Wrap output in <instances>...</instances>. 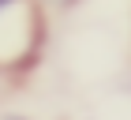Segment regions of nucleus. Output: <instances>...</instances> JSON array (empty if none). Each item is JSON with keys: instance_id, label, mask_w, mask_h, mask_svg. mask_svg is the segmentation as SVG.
I'll return each instance as SVG.
<instances>
[{"instance_id": "nucleus-1", "label": "nucleus", "mask_w": 131, "mask_h": 120, "mask_svg": "<svg viewBox=\"0 0 131 120\" xmlns=\"http://www.w3.org/2000/svg\"><path fill=\"white\" fill-rule=\"evenodd\" d=\"M45 4H52V8H71L75 0H45Z\"/></svg>"}, {"instance_id": "nucleus-2", "label": "nucleus", "mask_w": 131, "mask_h": 120, "mask_svg": "<svg viewBox=\"0 0 131 120\" xmlns=\"http://www.w3.org/2000/svg\"><path fill=\"white\" fill-rule=\"evenodd\" d=\"M11 4H15V0H0V15H4V8H11Z\"/></svg>"}]
</instances>
